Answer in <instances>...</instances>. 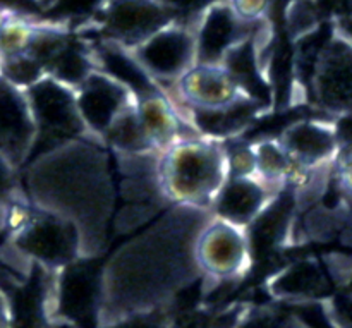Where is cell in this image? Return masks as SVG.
Segmentation results:
<instances>
[{
	"mask_svg": "<svg viewBox=\"0 0 352 328\" xmlns=\"http://www.w3.org/2000/svg\"><path fill=\"white\" fill-rule=\"evenodd\" d=\"M212 213L170 205L102 267L100 328L141 313L168 309L201 277L195 244Z\"/></svg>",
	"mask_w": 352,
	"mask_h": 328,
	"instance_id": "cell-1",
	"label": "cell"
},
{
	"mask_svg": "<svg viewBox=\"0 0 352 328\" xmlns=\"http://www.w3.org/2000/svg\"><path fill=\"white\" fill-rule=\"evenodd\" d=\"M107 150L96 138H81L21 168L24 198L74 227L81 258H102L110 241L116 188Z\"/></svg>",
	"mask_w": 352,
	"mask_h": 328,
	"instance_id": "cell-2",
	"label": "cell"
},
{
	"mask_svg": "<svg viewBox=\"0 0 352 328\" xmlns=\"http://www.w3.org/2000/svg\"><path fill=\"white\" fill-rule=\"evenodd\" d=\"M226 179V150L220 141L182 138L158 153V184L170 205L210 212Z\"/></svg>",
	"mask_w": 352,
	"mask_h": 328,
	"instance_id": "cell-3",
	"label": "cell"
},
{
	"mask_svg": "<svg viewBox=\"0 0 352 328\" xmlns=\"http://www.w3.org/2000/svg\"><path fill=\"white\" fill-rule=\"evenodd\" d=\"M24 91L36 129L31 158L89 136L79 116L74 88L45 76Z\"/></svg>",
	"mask_w": 352,
	"mask_h": 328,
	"instance_id": "cell-4",
	"label": "cell"
},
{
	"mask_svg": "<svg viewBox=\"0 0 352 328\" xmlns=\"http://www.w3.org/2000/svg\"><path fill=\"white\" fill-rule=\"evenodd\" d=\"M299 85L318 110L352 117V43L337 28L323 41Z\"/></svg>",
	"mask_w": 352,
	"mask_h": 328,
	"instance_id": "cell-5",
	"label": "cell"
},
{
	"mask_svg": "<svg viewBox=\"0 0 352 328\" xmlns=\"http://www.w3.org/2000/svg\"><path fill=\"white\" fill-rule=\"evenodd\" d=\"M102 267L100 258H79L55 272L52 291L55 316L74 328H100Z\"/></svg>",
	"mask_w": 352,
	"mask_h": 328,
	"instance_id": "cell-6",
	"label": "cell"
},
{
	"mask_svg": "<svg viewBox=\"0 0 352 328\" xmlns=\"http://www.w3.org/2000/svg\"><path fill=\"white\" fill-rule=\"evenodd\" d=\"M12 244L24 260L48 272H58L81 258L79 237L74 227L36 208L30 222L14 234Z\"/></svg>",
	"mask_w": 352,
	"mask_h": 328,
	"instance_id": "cell-7",
	"label": "cell"
},
{
	"mask_svg": "<svg viewBox=\"0 0 352 328\" xmlns=\"http://www.w3.org/2000/svg\"><path fill=\"white\" fill-rule=\"evenodd\" d=\"M195 258L201 277L232 282L251 265L246 229L212 217L196 237Z\"/></svg>",
	"mask_w": 352,
	"mask_h": 328,
	"instance_id": "cell-8",
	"label": "cell"
},
{
	"mask_svg": "<svg viewBox=\"0 0 352 328\" xmlns=\"http://www.w3.org/2000/svg\"><path fill=\"white\" fill-rule=\"evenodd\" d=\"M96 30L102 41L134 50L151 34L175 23L160 0H107L96 12Z\"/></svg>",
	"mask_w": 352,
	"mask_h": 328,
	"instance_id": "cell-9",
	"label": "cell"
},
{
	"mask_svg": "<svg viewBox=\"0 0 352 328\" xmlns=\"http://www.w3.org/2000/svg\"><path fill=\"white\" fill-rule=\"evenodd\" d=\"M131 52L162 89L174 86L196 64L195 28L170 23Z\"/></svg>",
	"mask_w": 352,
	"mask_h": 328,
	"instance_id": "cell-10",
	"label": "cell"
},
{
	"mask_svg": "<svg viewBox=\"0 0 352 328\" xmlns=\"http://www.w3.org/2000/svg\"><path fill=\"white\" fill-rule=\"evenodd\" d=\"M174 91L189 112H219L250 96L223 64H195L177 79Z\"/></svg>",
	"mask_w": 352,
	"mask_h": 328,
	"instance_id": "cell-11",
	"label": "cell"
},
{
	"mask_svg": "<svg viewBox=\"0 0 352 328\" xmlns=\"http://www.w3.org/2000/svg\"><path fill=\"white\" fill-rule=\"evenodd\" d=\"M34 138L26 91L0 76V155L21 171L33 153Z\"/></svg>",
	"mask_w": 352,
	"mask_h": 328,
	"instance_id": "cell-12",
	"label": "cell"
},
{
	"mask_svg": "<svg viewBox=\"0 0 352 328\" xmlns=\"http://www.w3.org/2000/svg\"><path fill=\"white\" fill-rule=\"evenodd\" d=\"M74 91L79 116L89 136L100 141L113 120L134 102L129 89L98 69H95Z\"/></svg>",
	"mask_w": 352,
	"mask_h": 328,
	"instance_id": "cell-13",
	"label": "cell"
},
{
	"mask_svg": "<svg viewBox=\"0 0 352 328\" xmlns=\"http://www.w3.org/2000/svg\"><path fill=\"white\" fill-rule=\"evenodd\" d=\"M256 26L243 23L227 2L208 9L195 26L196 64H223L234 48L256 33Z\"/></svg>",
	"mask_w": 352,
	"mask_h": 328,
	"instance_id": "cell-14",
	"label": "cell"
},
{
	"mask_svg": "<svg viewBox=\"0 0 352 328\" xmlns=\"http://www.w3.org/2000/svg\"><path fill=\"white\" fill-rule=\"evenodd\" d=\"M275 140L292 162L311 171L332 165L339 151L336 126L322 119L292 120Z\"/></svg>",
	"mask_w": 352,
	"mask_h": 328,
	"instance_id": "cell-15",
	"label": "cell"
},
{
	"mask_svg": "<svg viewBox=\"0 0 352 328\" xmlns=\"http://www.w3.org/2000/svg\"><path fill=\"white\" fill-rule=\"evenodd\" d=\"M332 274L318 260L291 261L268 281V292L285 305L327 301L332 298Z\"/></svg>",
	"mask_w": 352,
	"mask_h": 328,
	"instance_id": "cell-16",
	"label": "cell"
},
{
	"mask_svg": "<svg viewBox=\"0 0 352 328\" xmlns=\"http://www.w3.org/2000/svg\"><path fill=\"white\" fill-rule=\"evenodd\" d=\"M278 193L265 186L256 177L227 175L226 182L210 206V213L215 219L246 229Z\"/></svg>",
	"mask_w": 352,
	"mask_h": 328,
	"instance_id": "cell-17",
	"label": "cell"
},
{
	"mask_svg": "<svg viewBox=\"0 0 352 328\" xmlns=\"http://www.w3.org/2000/svg\"><path fill=\"white\" fill-rule=\"evenodd\" d=\"M91 54L95 69L102 71L103 74L110 76L117 83H120L124 88L129 89L134 100L164 91L150 78V74L141 67V64L136 61L133 52L127 50V48L110 43V41L100 40L98 43L91 47Z\"/></svg>",
	"mask_w": 352,
	"mask_h": 328,
	"instance_id": "cell-18",
	"label": "cell"
},
{
	"mask_svg": "<svg viewBox=\"0 0 352 328\" xmlns=\"http://www.w3.org/2000/svg\"><path fill=\"white\" fill-rule=\"evenodd\" d=\"M138 117L146 133L148 141L157 153L167 150L175 141L182 140V117L165 91L141 96L134 100Z\"/></svg>",
	"mask_w": 352,
	"mask_h": 328,
	"instance_id": "cell-19",
	"label": "cell"
},
{
	"mask_svg": "<svg viewBox=\"0 0 352 328\" xmlns=\"http://www.w3.org/2000/svg\"><path fill=\"white\" fill-rule=\"evenodd\" d=\"M102 143L116 155H140L155 151L138 117L134 102L117 117L103 134Z\"/></svg>",
	"mask_w": 352,
	"mask_h": 328,
	"instance_id": "cell-20",
	"label": "cell"
},
{
	"mask_svg": "<svg viewBox=\"0 0 352 328\" xmlns=\"http://www.w3.org/2000/svg\"><path fill=\"white\" fill-rule=\"evenodd\" d=\"M256 157V179L274 191L285 189V179L291 171L292 160L277 140L263 138L253 143Z\"/></svg>",
	"mask_w": 352,
	"mask_h": 328,
	"instance_id": "cell-21",
	"label": "cell"
},
{
	"mask_svg": "<svg viewBox=\"0 0 352 328\" xmlns=\"http://www.w3.org/2000/svg\"><path fill=\"white\" fill-rule=\"evenodd\" d=\"M36 28L38 23L31 21L28 16L10 14L9 19L0 30V54L3 57L24 54L30 48Z\"/></svg>",
	"mask_w": 352,
	"mask_h": 328,
	"instance_id": "cell-22",
	"label": "cell"
},
{
	"mask_svg": "<svg viewBox=\"0 0 352 328\" xmlns=\"http://www.w3.org/2000/svg\"><path fill=\"white\" fill-rule=\"evenodd\" d=\"M0 76L12 85L19 86L21 89H28L41 78H45L47 71L40 61L24 52V54L12 55V57H3Z\"/></svg>",
	"mask_w": 352,
	"mask_h": 328,
	"instance_id": "cell-23",
	"label": "cell"
},
{
	"mask_svg": "<svg viewBox=\"0 0 352 328\" xmlns=\"http://www.w3.org/2000/svg\"><path fill=\"white\" fill-rule=\"evenodd\" d=\"M107 0H52L45 7L48 23L64 26L65 23L81 19H91L96 16Z\"/></svg>",
	"mask_w": 352,
	"mask_h": 328,
	"instance_id": "cell-24",
	"label": "cell"
},
{
	"mask_svg": "<svg viewBox=\"0 0 352 328\" xmlns=\"http://www.w3.org/2000/svg\"><path fill=\"white\" fill-rule=\"evenodd\" d=\"M227 175L232 177H256V157L253 143L246 140H232L223 144Z\"/></svg>",
	"mask_w": 352,
	"mask_h": 328,
	"instance_id": "cell-25",
	"label": "cell"
},
{
	"mask_svg": "<svg viewBox=\"0 0 352 328\" xmlns=\"http://www.w3.org/2000/svg\"><path fill=\"white\" fill-rule=\"evenodd\" d=\"M21 171L0 155V229H3V217L7 208L17 199L24 198L21 186Z\"/></svg>",
	"mask_w": 352,
	"mask_h": 328,
	"instance_id": "cell-26",
	"label": "cell"
},
{
	"mask_svg": "<svg viewBox=\"0 0 352 328\" xmlns=\"http://www.w3.org/2000/svg\"><path fill=\"white\" fill-rule=\"evenodd\" d=\"M170 14L174 16V21L184 26L195 28L199 17L212 7L226 3L229 0H160Z\"/></svg>",
	"mask_w": 352,
	"mask_h": 328,
	"instance_id": "cell-27",
	"label": "cell"
},
{
	"mask_svg": "<svg viewBox=\"0 0 352 328\" xmlns=\"http://www.w3.org/2000/svg\"><path fill=\"white\" fill-rule=\"evenodd\" d=\"M332 177L339 195L352 205V141L339 144L332 162Z\"/></svg>",
	"mask_w": 352,
	"mask_h": 328,
	"instance_id": "cell-28",
	"label": "cell"
},
{
	"mask_svg": "<svg viewBox=\"0 0 352 328\" xmlns=\"http://www.w3.org/2000/svg\"><path fill=\"white\" fill-rule=\"evenodd\" d=\"M296 322L291 313L274 311L268 308L253 309L241 318L237 328H294Z\"/></svg>",
	"mask_w": 352,
	"mask_h": 328,
	"instance_id": "cell-29",
	"label": "cell"
},
{
	"mask_svg": "<svg viewBox=\"0 0 352 328\" xmlns=\"http://www.w3.org/2000/svg\"><path fill=\"white\" fill-rule=\"evenodd\" d=\"M243 23L260 24L272 9V0H229L227 2Z\"/></svg>",
	"mask_w": 352,
	"mask_h": 328,
	"instance_id": "cell-30",
	"label": "cell"
},
{
	"mask_svg": "<svg viewBox=\"0 0 352 328\" xmlns=\"http://www.w3.org/2000/svg\"><path fill=\"white\" fill-rule=\"evenodd\" d=\"M105 328H172V323L168 309H158V311L129 316Z\"/></svg>",
	"mask_w": 352,
	"mask_h": 328,
	"instance_id": "cell-31",
	"label": "cell"
},
{
	"mask_svg": "<svg viewBox=\"0 0 352 328\" xmlns=\"http://www.w3.org/2000/svg\"><path fill=\"white\" fill-rule=\"evenodd\" d=\"M325 303L337 328H352V296L339 292Z\"/></svg>",
	"mask_w": 352,
	"mask_h": 328,
	"instance_id": "cell-32",
	"label": "cell"
},
{
	"mask_svg": "<svg viewBox=\"0 0 352 328\" xmlns=\"http://www.w3.org/2000/svg\"><path fill=\"white\" fill-rule=\"evenodd\" d=\"M0 328H12L9 294L2 287H0Z\"/></svg>",
	"mask_w": 352,
	"mask_h": 328,
	"instance_id": "cell-33",
	"label": "cell"
},
{
	"mask_svg": "<svg viewBox=\"0 0 352 328\" xmlns=\"http://www.w3.org/2000/svg\"><path fill=\"white\" fill-rule=\"evenodd\" d=\"M337 282L342 284L344 294L352 296V265L351 267H344L342 270H339V274H337Z\"/></svg>",
	"mask_w": 352,
	"mask_h": 328,
	"instance_id": "cell-34",
	"label": "cell"
},
{
	"mask_svg": "<svg viewBox=\"0 0 352 328\" xmlns=\"http://www.w3.org/2000/svg\"><path fill=\"white\" fill-rule=\"evenodd\" d=\"M337 31H339L344 38H347V40L352 43V16L340 21L339 26H337Z\"/></svg>",
	"mask_w": 352,
	"mask_h": 328,
	"instance_id": "cell-35",
	"label": "cell"
},
{
	"mask_svg": "<svg viewBox=\"0 0 352 328\" xmlns=\"http://www.w3.org/2000/svg\"><path fill=\"white\" fill-rule=\"evenodd\" d=\"M342 241L344 244H347V246L352 248V215L346 220V227H344L342 230Z\"/></svg>",
	"mask_w": 352,
	"mask_h": 328,
	"instance_id": "cell-36",
	"label": "cell"
},
{
	"mask_svg": "<svg viewBox=\"0 0 352 328\" xmlns=\"http://www.w3.org/2000/svg\"><path fill=\"white\" fill-rule=\"evenodd\" d=\"M10 14H12V12H9V10H6V9H2V7H0V30H2V28H3L6 21L9 19Z\"/></svg>",
	"mask_w": 352,
	"mask_h": 328,
	"instance_id": "cell-37",
	"label": "cell"
},
{
	"mask_svg": "<svg viewBox=\"0 0 352 328\" xmlns=\"http://www.w3.org/2000/svg\"><path fill=\"white\" fill-rule=\"evenodd\" d=\"M2 64H3V55L0 54V72H2Z\"/></svg>",
	"mask_w": 352,
	"mask_h": 328,
	"instance_id": "cell-38",
	"label": "cell"
},
{
	"mask_svg": "<svg viewBox=\"0 0 352 328\" xmlns=\"http://www.w3.org/2000/svg\"><path fill=\"white\" fill-rule=\"evenodd\" d=\"M294 328H299V327H298V323H296V327H294Z\"/></svg>",
	"mask_w": 352,
	"mask_h": 328,
	"instance_id": "cell-39",
	"label": "cell"
}]
</instances>
